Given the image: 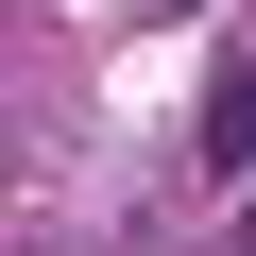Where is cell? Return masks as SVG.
Segmentation results:
<instances>
[{"label":"cell","instance_id":"7a4b0ae2","mask_svg":"<svg viewBox=\"0 0 256 256\" xmlns=\"http://www.w3.org/2000/svg\"><path fill=\"white\" fill-rule=\"evenodd\" d=\"M239 256H256V222H239Z\"/></svg>","mask_w":256,"mask_h":256},{"label":"cell","instance_id":"6da1fadb","mask_svg":"<svg viewBox=\"0 0 256 256\" xmlns=\"http://www.w3.org/2000/svg\"><path fill=\"white\" fill-rule=\"evenodd\" d=\"M205 137H222V171H256V68L222 86V120H205Z\"/></svg>","mask_w":256,"mask_h":256}]
</instances>
